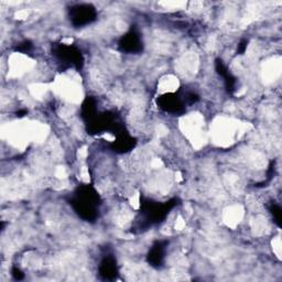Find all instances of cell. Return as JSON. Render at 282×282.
Listing matches in <instances>:
<instances>
[{
  "label": "cell",
  "mask_w": 282,
  "mask_h": 282,
  "mask_svg": "<svg viewBox=\"0 0 282 282\" xmlns=\"http://www.w3.org/2000/svg\"><path fill=\"white\" fill-rule=\"evenodd\" d=\"M72 10V20L77 26L87 25L95 19L96 13L90 5H79Z\"/></svg>",
  "instance_id": "1"
},
{
  "label": "cell",
  "mask_w": 282,
  "mask_h": 282,
  "mask_svg": "<svg viewBox=\"0 0 282 282\" xmlns=\"http://www.w3.org/2000/svg\"><path fill=\"white\" fill-rule=\"evenodd\" d=\"M140 44L139 39L137 38L136 35L134 33H129V35H127L125 38H123V48H125L126 50H128V51H136L138 46Z\"/></svg>",
  "instance_id": "2"
}]
</instances>
